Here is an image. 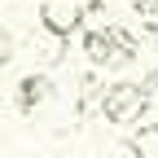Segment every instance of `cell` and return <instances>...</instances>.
<instances>
[{
    "mask_svg": "<svg viewBox=\"0 0 158 158\" xmlns=\"http://www.w3.org/2000/svg\"><path fill=\"white\" fill-rule=\"evenodd\" d=\"M48 97H53V79L40 75V70H31V75L18 79V88H13V106L22 110V114H35L40 106L48 101Z\"/></svg>",
    "mask_w": 158,
    "mask_h": 158,
    "instance_id": "cell-4",
    "label": "cell"
},
{
    "mask_svg": "<svg viewBox=\"0 0 158 158\" xmlns=\"http://www.w3.org/2000/svg\"><path fill=\"white\" fill-rule=\"evenodd\" d=\"M132 154H141V158H158V123H145V127H136V136L127 141Z\"/></svg>",
    "mask_w": 158,
    "mask_h": 158,
    "instance_id": "cell-5",
    "label": "cell"
},
{
    "mask_svg": "<svg viewBox=\"0 0 158 158\" xmlns=\"http://www.w3.org/2000/svg\"><path fill=\"white\" fill-rule=\"evenodd\" d=\"M0 110H5V97H0Z\"/></svg>",
    "mask_w": 158,
    "mask_h": 158,
    "instance_id": "cell-8",
    "label": "cell"
},
{
    "mask_svg": "<svg viewBox=\"0 0 158 158\" xmlns=\"http://www.w3.org/2000/svg\"><path fill=\"white\" fill-rule=\"evenodd\" d=\"M9 62H13V35L0 27V66H9Z\"/></svg>",
    "mask_w": 158,
    "mask_h": 158,
    "instance_id": "cell-6",
    "label": "cell"
},
{
    "mask_svg": "<svg viewBox=\"0 0 158 158\" xmlns=\"http://www.w3.org/2000/svg\"><path fill=\"white\" fill-rule=\"evenodd\" d=\"M149 110V88L145 84H132V79H118V84L101 88V118L114 127H132L141 123Z\"/></svg>",
    "mask_w": 158,
    "mask_h": 158,
    "instance_id": "cell-2",
    "label": "cell"
},
{
    "mask_svg": "<svg viewBox=\"0 0 158 158\" xmlns=\"http://www.w3.org/2000/svg\"><path fill=\"white\" fill-rule=\"evenodd\" d=\"M136 53H141V40H136L127 27H118V22L92 27V31L84 35V57H88V66H97V70L123 66V62H132Z\"/></svg>",
    "mask_w": 158,
    "mask_h": 158,
    "instance_id": "cell-1",
    "label": "cell"
},
{
    "mask_svg": "<svg viewBox=\"0 0 158 158\" xmlns=\"http://www.w3.org/2000/svg\"><path fill=\"white\" fill-rule=\"evenodd\" d=\"M127 5L141 13V18H154V13H158V0H127Z\"/></svg>",
    "mask_w": 158,
    "mask_h": 158,
    "instance_id": "cell-7",
    "label": "cell"
},
{
    "mask_svg": "<svg viewBox=\"0 0 158 158\" xmlns=\"http://www.w3.org/2000/svg\"><path fill=\"white\" fill-rule=\"evenodd\" d=\"M84 5L79 0H40V27H44V35L53 40H70L79 27H84Z\"/></svg>",
    "mask_w": 158,
    "mask_h": 158,
    "instance_id": "cell-3",
    "label": "cell"
}]
</instances>
